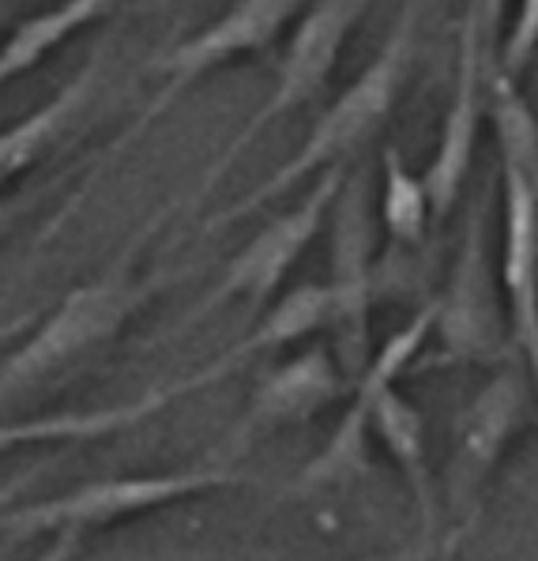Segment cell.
<instances>
[{
	"label": "cell",
	"instance_id": "obj_17",
	"mask_svg": "<svg viewBox=\"0 0 538 561\" xmlns=\"http://www.w3.org/2000/svg\"><path fill=\"white\" fill-rule=\"evenodd\" d=\"M490 121L497 133L501 162L519 167L538 181V117L519 91V76L505 72L501 60L490 65Z\"/></svg>",
	"mask_w": 538,
	"mask_h": 561
},
{
	"label": "cell",
	"instance_id": "obj_1",
	"mask_svg": "<svg viewBox=\"0 0 538 561\" xmlns=\"http://www.w3.org/2000/svg\"><path fill=\"white\" fill-rule=\"evenodd\" d=\"M414 34H419V0L399 12V23L388 34V42L380 46V54L362 68L351 80V88L335 94V102L312 121L309 136L301 140V148L283 162L279 170H272L256 188H249L238 204L227 207L222 215H215L207 222V230H219L227 222H238L245 215L260 211L264 204L279 201L290 188H298L301 181L320 178L335 167H346L354 151H362L373 136L385 128V121L392 117L399 91L407 83L414 60Z\"/></svg>",
	"mask_w": 538,
	"mask_h": 561
},
{
	"label": "cell",
	"instance_id": "obj_5",
	"mask_svg": "<svg viewBox=\"0 0 538 561\" xmlns=\"http://www.w3.org/2000/svg\"><path fill=\"white\" fill-rule=\"evenodd\" d=\"M369 4L373 0H312L306 12L298 15V27H294L290 42H286V54L279 60V72H275L272 94H267L264 106L238 128V136L227 144V151L211 162L204 188L219 185V178L230 170V162L238 159L267 125H275L279 117L294 114V110L309 106V102L332 83L335 65H340V57H343V46L351 42V34L358 31Z\"/></svg>",
	"mask_w": 538,
	"mask_h": 561
},
{
	"label": "cell",
	"instance_id": "obj_2",
	"mask_svg": "<svg viewBox=\"0 0 538 561\" xmlns=\"http://www.w3.org/2000/svg\"><path fill=\"white\" fill-rule=\"evenodd\" d=\"M433 306V335L437 355H422L425 366H485L497 369L516 362V340L508 324L501 261L490 241V201H479L463 222V238L445 275V287Z\"/></svg>",
	"mask_w": 538,
	"mask_h": 561
},
{
	"label": "cell",
	"instance_id": "obj_21",
	"mask_svg": "<svg viewBox=\"0 0 538 561\" xmlns=\"http://www.w3.org/2000/svg\"><path fill=\"white\" fill-rule=\"evenodd\" d=\"M508 0H482V8H485V20L490 23H497V15H501V8H505Z\"/></svg>",
	"mask_w": 538,
	"mask_h": 561
},
{
	"label": "cell",
	"instance_id": "obj_14",
	"mask_svg": "<svg viewBox=\"0 0 538 561\" xmlns=\"http://www.w3.org/2000/svg\"><path fill=\"white\" fill-rule=\"evenodd\" d=\"M320 328H332V290H328V283H301V287H294L290 295H283L267 309L264 321H260L238 347H230L227 355L215 362V366H207L204 374H196L193 381H188V388L215 381V377H222L227 369H238L245 358L264 355V351H279V347H290V343H301L306 335L320 332Z\"/></svg>",
	"mask_w": 538,
	"mask_h": 561
},
{
	"label": "cell",
	"instance_id": "obj_19",
	"mask_svg": "<svg viewBox=\"0 0 538 561\" xmlns=\"http://www.w3.org/2000/svg\"><path fill=\"white\" fill-rule=\"evenodd\" d=\"M437 558V539L433 535H422L419 542H411V547L396 550V554H385V558H373V561H433Z\"/></svg>",
	"mask_w": 538,
	"mask_h": 561
},
{
	"label": "cell",
	"instance_id": "obj_10",
	"mask_svg": "<svg viewBox=\"0 0 538 561\" xmlns=\"http://www.w3.org/2000/svg\"><path fill=\"white\" fill-rule=\"evenodd\" d=\"M501 283L516 355L538 396V181L501 162Z\"/></svg>",
	"mask_w": 538,
	"mask_h": 561
},
{
	"label": "cell",
	"instance_id": "obj_13",
	"mask_svg": "<svg viewBox=\"0 0 538 561\" xmlns=\"http://www.w3.org/2000/svg\"><path fill=\"white\" fill-rule=\"evenodd\" d=\"M102 72H106V57L94 54L54 99H46L38 110H31V114L23 121H15V125L0 128V188L12 185L20 174H27L34 162L72 128V121L80 117L94 102V94H99Z\"/></svg>",
	"mask_w": 538,
	"mask_h": 561
},
{
	"label": "cell",
	"instance_id": "obj_11",
	"mask_svg": "<svg viewBox=\"0 0 538 561\" xmlns=\"http://www.w3.org/2000/svg\"><path fill=\"white\" fill-rule=\"evenodd\" d=\"M227 479L222 471H185V474H159V479H128V482H94L80 494L57 497L46 505H31L20 516H8L12 531H38L49 524H65V528H83V524H99L121 513H136V508H154L162 502H178V497L211 490Z\"/></svg>",
	"mask_w": 538,
	"mask_h": 561
},
{
	"label": "cell",
	"instance_id": "obj_12",
	"mask_svg": "<svg viewBox=\"0 0 538 561\" xmlns=\"http://www.w3.org/2000/svg\"><path fill=\"white\" fill-rule=\"evenodd\" d=\"M351 377L343 374L340 358L332 347H309L290 362L275 366L264 381L256 385L249 400L245 430H283L301 426L312 414L332 408L343 396Z\"/></svg>",
	"mask_w": 538,
	"mask_h": 561
},
{
	"label": "cell",
	"instance_id": "obj_3",
	"mask_svg": "<svg viewBox=\"0 0 538 561\" xmlns=\"http://www.w3.org/2000/svg\"><path fill=\"white\" fill-rule=\"evenodd\" d=\"M377 249L380 211L373 201L369 167L346 170L343 188L328 219V253H332V351L351 385L373 358V301H377Z\"/></svg>",
	"mask_w": 538,
	"mask_h": 561
},
{
	"label": "cell",
	"instance_id": "obj_9",
	"mask_svg": "<svg viewBox=\"0 0 538 561\" xmlns=\"http://www.w3.org/2000/svg\"><path fill=\"white\" fill-rule=\"evenodd\" d=\"M133 301L136 290L121 287V283H94V287L72 290L54 309V317L0 366V403L57 377L87 351L117 335Z\"/></svg>",
	"mask_w": 538,
	"mask_h": 561
},
{
	"label": "cell",
	"instance_id": "obj_18",
	"mask_svg": "<svg viewBox=\"0 0 538 561\" xmlns=\"http://www.w3.org/2000/svg\"><path fill=\"white\" fill-rule=\"evenodd\" d=\"M538 54V0H516V20L508 27V38L501 46V68L519 76Z\"/></svg>",
	"mask_w": 538,
	"mask_h": 561
},
{
	"label": "cell",
	"instance_id": "obj_20",
	"mask_svg": "<svg viewBox=\"0 0 538 561\" xmlns=\"http://www.w3.org/2000/svg\"><path fill=\"white\" fill-rule=\"evenodd\" d=\"M76 531H80V528H65V535H60V542H57V547L49 550V554L42 558V561H65V558H68V550H72V539H76Z\"/></svg>",
	"mask_w": 538,
	"mask_h": 561
},
{
	"label": "cell",
	"instance_id": "obj_22",
	"mask_svg": "<svg viewBox=\"0 0 538 561\" xmlns=\"http://www.w3.org/2000/svg\"><path fill=\"white\" fill-rule=\"evenodd\" d=\"M20 490H23V479L8 482V486H4V490H0V505H8V502H12V497H15V494H20Z\"/></svg>",
	"mask_w": 538,
	"mask_h": 561
},
{
	"label": "cell",
	"instance_id": "obj_7",
	"mask_svg": "<svg viewBox=\"0 0 538 561\" xmlns=\"http://www.w3.org/2000/svg\"><path fill=\"white\" fill-rule=\"evenodd\" d=\"M346 167H335L328 174L312 178V188L301 196L290 211L275 215L260 234L241 249L238 256L227 264L222 279L215 283V290L204 298V306L193 317H204L211 309L227 306L230 298H245L249 306H264L267 298H275V290L286 283V275L298 267L306 256V249L320 238V230L332 219V204L343 188Z\"/></svg>",
	"mask_w": 538,
	"mask_h": 561
},
{
	"label": "cell",
	"instance_id": "obj_6",
	"mask_svg": "<svg viewBox=\"0 0 538 561\" xmlns=\"http://www.w3.org/2000/svg\"><path fill=\"white\" fill-rule=\"evenodd\" d=\"M493 23L485 20L482 0L467 8L459 20L456 38V80L453 94H448L445 121L437 128V148H433L430 162L422 170V181L430 188L433 222H445L463 201L467 181L474 170V148H479L482 117L490 114V54H485V34Z\"/></svg>",
	"mask_w": 538,
	"mask_h": 561
},
{
	"label": "cell",
	"instance_id": "obj_15",
	"mask_svg": "<svg viewBox=\"0 0 538 561\" xmlns=\"http://www.w3.org/2000/svg\"><path fill=\"white\" fill-rule=\"evenodd\" d=\"M117 4L121 0H60V4L42 8L31 20H23L0 46V88L54 57L76 31L106 20Z\"/></svg>",
	"mask_w": 538,
	"mask_h": 561
},
{
	"label": "cell",
	"instance_id": "obj_8",
	"mask_svg": "<svg viewBox=\"0 0 538 561\" xmlns=\"http://www.w3.org/2000/svg\"><path fill=\"white\" fill-rule=\"evenodd\" d=\"M309 4L312 0H238L207 31L193 34L181 46H173L170 54H162L154 60V72L162 76V91L147 106L144 125L167 114L173 99H181L211 72L272 49L275 38L290 27V20H298Z\"/></svg>",
	"mask_w": 538,
	"mask_h": 561
},
{
	"label": "cell",
	"instance_id": "obj_4",
	"mask_svg": "<svg viewBox=\"0 0 538 561\" xmlns=\"http://www.w3.org/2000/svg\"><path fill=\"white\" fill-rule=\"evenodd\" d=\"M531 392V374L516 358L490 369V381L456 414L453 460H448L445 471V505L456 520V535L471 528L493 474L505 463V453L516 442L519 426H524Z\"/></svg>",
	"mask_w": 538,
	"mask_h": 561
},
{
	"label": "cell",
	"instance_id": "obj_16",
	"mask_svg": "<svg viewBox=\"0 0 538 561\" xmlns=\"http://www.w3.org/2000/svg\"><path fill=\"white\" fill-rule=\"evenodd\" d=\"M377 211H380V230L388 234V241L403 249H419L425 234H430V227H437L433 222L430 188H425L422 174H411L407 159L392 144L380 151Z\"/></svg>",
	"mask_w": 538,
	"mask_h": 561
}]
</instances>
